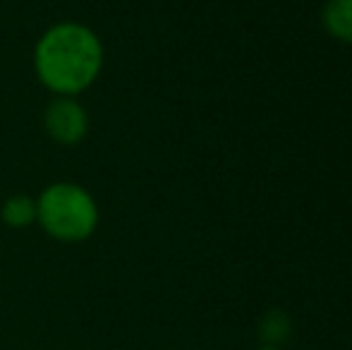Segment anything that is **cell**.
Masks as SVG:
<instances>
[{
  "label": "cell",
  "instance_id": "6da1fadb",
  "mask_svg": "<svg viewBox=\"0 0 352 350\" xmlns=\"http://www.w3.org/2000/svg\"><path fill=\"white\" fill-rule=\"evenodd\" d=\"M106 46L96 29L77 19H60L41 32L32 51L36 82L51 96H77L98 82Z\"/></svg>",
  "mask_w": 352,
  "mask_h": 350
},
{
  "label": "cell",
  "instance_id": "7a4b0ae2",
  "mask_svg": "<svg viewBox=\"0 0 352 350\" xmlns=\"http://www.w3.org/2000/svg\"><path fill=\"white\" fill-rule=\"evenodd\" d=\"M36 226L60 245H79L94 238L101 209L91 190L74 180H56L36 197Z\"/></svg>",
  "mask_w": 352,
  "mask_h": 350
},
{
  "label": "cell",
  "instance_id": "3957f363",
  "mask_svg": "<svg viewBox=\"0 0 352 350\" xmlns=\"http://www.w3.org/2000/svg\"><path fill=\"white\" fill-rule=\"evenodd\" d=\"M43 132L58 146H77L87 140L91 118L77 96H51L41 116Z\"/></svg>",
  "mask_w": 352,
  "mask_h": 350
},
{
  "label": "cell",
  "instance_id": "277c9868",
  "mask_svg": "<svg viewBox=\"0 0 352 350\" xmlns=\"http://www.w3.org/2000/svg\"><path fill=\"white\" fill-rule=\"evenodd\" d=\"M0 221L12 230H24L36 226V197L32 195H10L0 204Z\"/></svg>",
  "mask_w": 352,
  "mask_h": 350
},
{
  "label": "cell",
  "instance_id": "5b68a950",
  "mask_svg": "<svg viewBox=\"0 0 352 350\" xmlns=\"http://www.w3.org/2000/svg\"><path fill=\"white\" fill-rule=\"evenodd\" d=\"M321 24L331 39L352 46V0H329L321 10Z\"/></svg>",
  "mask_w": 352,
  "mask_h": 350
},
{
  "label": "cell",
  "instance_id": "8992f818",
  "mask_svg": "<svg viewBox=\"0 0 352 350\" xmlns=\"http://www.w3.org/2000/svg\"><path fill=\"white\" fill-rule=\"evenodd\" d=\"M256 336H259L261 346H274L283 348L292 336V319L285 309H266L259 317L256 324Z\"/></svg>",
  "mask_w": 352,
  "mask_h": 350
},
{
  "label": "cell",
  "instance_id": "52a82bcc",
  "mask_svg": "<svg viewBox=\"0 0 352 350\" xmlns=\"http://www.w3.org/2000/svg\"><path fill=\"white\" fill-rule=\"evenodd\" d=\"M254 350H285V348H274V346H259V348H254Z\"/></svg>",
  "mask_w": 352,
  "mask_h": 350
}]
</instances>
